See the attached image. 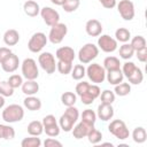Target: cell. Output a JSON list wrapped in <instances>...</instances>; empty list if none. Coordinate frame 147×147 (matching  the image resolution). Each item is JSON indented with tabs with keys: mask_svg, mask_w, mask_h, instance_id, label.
<instances>
[{
	"mask_svg": "<svg viewBox=\"0 0 147 147\" xmlns=\"http://www.w3.org/2000/svg\"><path fill=\"white\" fill-rule=\"evenodd\" d=\"M22 147H40L41 146V140L40 138H37L36 136H31L29 138H24L21 142Z\"/></svg>",
	"mask_w": 147,
	"mask_h": 147,
	"instance_id": "cell-37",
	"label": "cell"
},
{
	"mask_svg": "<svg viewBox=\"0 0 147 147\" xmlns=\"http://www.w3.org/2000/svg\"><path fill=\"white\" fill-rule=\"evenodd\" d=\"M23 105H24V107L28 110H31V111H36V110H39L41 108V101H40V99L37 98V96H34V95H28L24 99Z\"/></svg>",
	"mask_w": 147,
	"mask_h": 147,
	"instance_id": "cell-24",
	"label": "cell"
},
{
	"mask_svg": "<svg viewBox=\"0 0 147 147\" xmlns=\"http://www.w3.org/2000/svg\"><path fill=\"white\" fill-rule=\"evenodd\" d=\"M85 31L91 37H99L102 32V24L95 18L88 20L85 24Z\"/></svg>",
	"mask_w": 147,
	"mask_h": 147,
	"instance_id": "cell-17",
	"label": "cell"
},
{
	"mask_svg": "<svg viewBox=\"0 0 147 147\" xmlns=\"http://www.w3.org/2000/svg\"><path fill=\"white\" fill-rule=\"evenodd\" d=\"M134 54V49L131 46V44H126L124 42L121 47H119V56L123 60H130Z\"/></svg>",
	"mask_w": 147,
	"mask_h": 147,
	"instance_id": "cell-30",
	"label": "cell"
},
{
	"mask_svg": "<svg viewBox=\"0 0 147 147\" xmlns=\"http://www.w3.org/2000/svg\"><path fill=\"white\" fill-rule=\"evenodd\" d=\"M132 139L137 144H142L147 139V132L142 126H137L132 132Z\"/></svg>",
	"mask_w": 147,
	"mask_h": 147,
	"instance_id": "cell-27",
	"label": "cell"
},
{
	"mask_svg": "<svg viewBox=\"0 0 147 147\" xmlns=\"http://www.w3.org/2000/svg\"><path fill=\"white\" fill-rule=\"evenodd\" d=\"M98 48L105 53H113L117 49V40L109 34H100L98 38Z\"/></svg>",
	"mask_w": 147,
	"mask_h": 147,
	"instance_id": "cell-12",
	"label": "cell"
},
{
	"mask_svg": "<svg viewBox=\"0 0 147 147\" xmlns=\"http://www.w3.org/2000/svg\"><path fill=\"white\" fill-rule=\"evenodd\" d=\"M20 41V33L15 29H9L3 33V42L7 46H15Z\"/></svg>",
	"mask_w": 147,
	"mask_h": 147,
	"instance_id": "cell-23",
	"label": "cell"
},
{
	"mask_svg": "<svg viewBox=\"0 0 147 147\" xmlns=\"http://www.w3.org/2000/svg\"><path fill=\"white\" fill-rule=\"evenodd\" d=\"M40 15L44 20V22L46 23V25L48 26H53L56 23L60 22V14L59 11H56L55 9L51 8V7H44L40 9Z\"/></svg>",
	"mask_w": 147,
	"mask_h": 147,
	"instance_id": "cell-13",
	"label": "cell"
},
{
	"mask_svg": "<svg viewBox=\"0 0 147 147\" xmlns=\"http://www.w3.org/2000/svg\"><path fill=\"white\" fill-rule=\"evenodd\" d=\"M18 65H20V59H18V56L15 55L14 53H11V54L1 63L2 70H3L5 72H8V74L16 71L17 68H18Z\"/></svg>",
	"mask_w": 147,
	"mask_h": 147,
	"instance_id": "cell-16",
	"label": "cell"
},
{
	"mask_svg": "<svg viewBox=\"0 0 147 147\" xmlns=\"http://www.w3.org/2000/svg\"><path fill=\"white\" fill-rule=\"evenodd\" d=\"M70 74H71L72 79H75V80H80V79H83L84 76L86 75V69H85L84 64H76V65L72 68V70H71Z\"/></svg>",
	"mask_w": 147,
	"mask_h": 147,
	"instance_id": "cell-32",
	"label": "cell"
},
{
	"mask_svg": "<svg viewBox=\"0 0 147 147\" xmlns=\"http://www.w3.org/2000/svg\"><path fill=\"white\" fill-rule=\"evenodd\" d=\"M124 75L122 72V69H114V70H109L106 74V79L110 85H117L119 83L123 82Z\"/></svg>",
	"mask_w": 147,
	"mask_h": 147,
	"instance_id": "cell-20",
	"label": "cell"
},
{
	"mask_svg": "<svg viewBox=\"0 0 147 147\" xmlns=\"http://www.w3.org/2000/svg\"><path fill=\"white\" fill-rule=\"evenodd\" d=\"M86 137H87L88 141L91 144H93V145H96V144L101 142V140H102V133L99 130H96L95 127H92Z\"/></svg>",
	"mask_w": 147,
	"mask_h": 147,
	"instance_id": "cell-35",
	"label": "cell"
},
{
	"mask_svg": "<svg viewBox=\"0 0 147 147\" xmlns=\"http://www.w3.org/2000/svg\"><path fill=\"white\" fill-rule=\"evenodd\" d=\"M21 87L25 95H34L39 91V84L36 82V79H26V82H23Z\"/></svg>",
	"mask_w": 147,
	"mask_h": 147,
	"instance_id": "cell-21",
	"label": "cell"
},
{
	"mask_svg": "<svg viewBox=\"0 0 147 147\" xmlns=\"http://www.w3.org/2000/svg\"><path fill=\"white\" fill-rule=\"evenodd\" d=\"M88 83L87 82H80V83H78L77 85H76V93H77V95H83L86 91H87V87H88Z\"/></svg>",
	"mask_w": 147,
	"mask_h": 147,
	"instance_id": "cell-44",
	"label": "cell"
},
{
	"mask_svg": "<svg viewBox=\"0 0 147 147\" xmlns=\"http://www.w3.org/2000/svg\"><path fill=\"white\" fill-rule=\"evenodd\" d=\"M74 122L67 116V115H61L60 119H59V125H60V129L63 130L64 132H70L74 127Z\"/></svg>",
	"mask_w": 147,
	"mask_h": 147,
	"instance_id": "cell-31",
	"label": "cell"
},
{
	"mask_svg": "<svg viewBox=\"0 0 147 147\" xmlns=\"http://www.w3.org/2000/svg\"><path fill=\"white\" fill-rule=\"evenodd\" d=\"M80 5V0H65V2L62 5V8L67 13H74L78 9Z\"/></svg>",
	"mask_w": 147,
	"mask_h": 147,
	"instance_id": "cell-38",
	"label": "cell"
},
{
	"mask_svg": "<svg viewBox=\"0 0 147 147\" xmlns=\"http://www.w3.org/2000/svg\"><path fill=\"white\" fill-rule=\"evenodd\" d=\"M15 137V130L10 125L7 124H0V139L10 140Z\"/></svg>",
	"mask_w": 147,
	"mask_h": 147,
	"instance_id": "cell-28",
	"label": "cell"
},
{
	"mask_svg": "<svg viewBox=\"0 0 147 147\" xmlns=\"http://www.w3.org/2000/svg\"><path fill=\"white\" fill-rule=\"evenodd\" d=\"M23 10L24 13L30 16V17H34L38 14H40V7L38 5V2L33 1V0H28L23 3Z\"/></svg>",
	"mask_w": 147,
	"mask_h": 147,
	"instance_id": "cell-22",
	"label": "cell"
},
{
	"mask_svg": "<svg viewBox=\"0 0 147 147\" xmlns=\"http://www.w3.org/2000/svg\"><path fill=\"white\" fill-rule=\"evenodd\" d=\"M103 68L107 71L114 70V69H119L121 68L119 59H117L116 56H107L103 60Z\"/></svg>",
	"mask_w": 147,
	"mask_h": 147,
	"instance_id": "cell-26",
	"label": "cell"
},
{
	"mask_svg": "<svg viewBox=\"0 0 147 147\" xmlns=\"http://www.w3.org/2000/svg\"><path fill=\"white\" fill-rule=\"evenodd\" d=\"M115 37H116L117 41H121V42L124 44V42H127L131 39V32L126 28H118L115 31Z\"/></svg>",
	"mask_w": 147,
	"mask_h": 147,
	"instance_id": "cell-29",
	"label": "cell"
},
{
	"mask_svg": "<svg viewBox=\"0 0 147 147\" xmlns=\"http://www.w3.org/2000/svg\"><path fill=\"white\" fill-rule=\"evenodd\" d=\"M21 69H22V75L25 79H37L39 76L37 62L31 57H28L22 62Z\"/></svg>",
	"mask_w": 147,
	"mask_h": 147,
	"instance_id": "cell-7",
	"label": "cell"
},
{
	"mask_svg": "<svg viewBox=\"0 0 147 147\" xmlns=\"http://www.w3.org/2000/svg\"><path fill=\"white\" fill-rule=\"evenodd\" d=\"M123 75L129 79L130 84L139 85L144 80V74L140 68H138L133 62H125L122 68Z\"/></svg>",
	"mask_w": 147,
	"mask_h": 147,
	"instance_id": "cell-1",
	"label": "cell"
},
{
	"mask_svg": "<svg viewBox=\"0 0 147 147\" xmlns=\"http://www.w3.org/2000/svg\"><path fill=\"white\" fill-rule=\"evenodd\" d=\"M77 101V95L72 92H64L61 95V102L65 106V107H70V106H75Z\"/></svg>",
	"mask_w": 147,
	"mask_h": 147,
	"instance_id": "cell-34",
	"label": "cell"
},
{
	"mask_svg": "<svg viewBox=\"0 0 147 147\" xmlns=\"http://www.w3.org/2000/svg\"><path fill=\"white\" fill-rule=\"evenodd\" d=\"M56 70L62 74V75H68L72 70V63L63 62V61H57L56 62Z\"/></svg>",
	"mask_w": 147,
	"mask_h": 147,
	"instance_id": "cell-41",
	"label": "cell"
},
{
	"mask_svg": "<svg viewBox=\"0 0 147 147\" xmlns=\"http://www.w3.org/2000/svg\"><path fill=\"white\" fill-rule=\"evenodd\" d=\"M131 46L133 47L134 52L138 51V49H141L144 47H146V39L142 37V36H136L131 39Z\"/></svg>",
	"mask_w": 147,
	"mask_h": 147,
	"instance_id": "cell-39",
	"label": "cell"
},
{
	"mask_svg": "<svg viewBox=\"0 0 147 147\" xmlns=\"http://www.w3.org/2000/svg\"><path fill=\"white\" fill-rule=\"evenodd\" d=\"M92 127H94V125H90V124H87V123L80 121L75 127H72V130H71V131H72V136H74V138H76V139L85 138Z\"/></svg>",
	"mask_w": 147,
	"mask_h": 147,
	"instance_id": "cell-19",
	"label": "cell"
},
{
	"mask_svg": "<svg viewBox=\"0 0 147 147\" xmlns=\"http://www.w3.org/2000/svg\"><path fill=\"white\" fill-rule=\"evenodd\" d=\"M101 145H102V146H110V147L113 146V144H111V142H102Z\"/></svg>",
	"mask_w": 147,
	"mask_h": 147,
	"instance_id": "cell-51",
	"label": "cell"
},
{
	"mask_svg": "<svg viewBox=\"0 0 147 147\" xmlns=\"http://www.w3.org/2000/svg\"><path fill=\"white\" fill-rule=\"evenodd\" d=\"M108 131L119 140H125L130 136V131L126 124L122 119H114L108 125Z\"/></svg>",
	"mask_w": 147,
	"mask_h": 147,
	"instance_id": "cell-4",
	"label": "cell"
},
{
	"mask_svg": "<svg viewBox=\"0 0 147 147\" xmlns=\"http://www.w3.org/2000/svg\"><path fill=\"white\" fill-rule=\"evenodd\" d=\"M44 146H45V147H55V146L62 147V144H61L60 141L53 139V137H51V138H47V139L44 141Z\"/></svg>",
	"mask_w": 147,
	"mask_h": 147,
	"instance_id": "cell-46",
	"label": "cell"
},
{
	"mask_svg": "<svg viewBox=\"0 0 147 147\" xmlns=\"http://www.w3.org/2000/svg\"><path fill=\"white\" fill-rule=\"evenodd\" d=\"M5 102H6V101H5V96L0 95V109H1V108L5 106Z\"/></svg>",
	"mask_w": 147,
	"mask_h": 147,
	"instance_id": "cell-50",
	"label": "cell"
},
{
	"mask_svg": "<svg viewBox=\"0 0 147 147\" xmlns=\"http://www.w3.org/2000/svg\"><path fill=\"white\" fill-rule=\"evenodd\" d=\"M86 75L92 83L101 84L106 79V70L99 63H92L86 69Z\"/></svg>",
	"mask_w": 147,
	"mask_h": 147,
	"instance_id": "cell-5",
	"label": "cell"
},
{
	"mask_svg": "<svg viewBox=\"0 0 147 147\" xmlns=\"http://www.w3.org/2000/svg\"><path fill=\"white\" fill-rule=\"evenodd\" d=\"M114 116V108L111 105L108 103H101L98 107V113H96V117H99L101 121L107 122L110 121Z\"/></svg>",
	"mask_w": 147,
	"mask_h": 147,
	"instance_id": "cell-18",
	"label": "cell"
},
{
	"mask_svg": "<svg viewBox=\"0 0 147 147\" xmlns=\"http://www.w3.org/2000/svg\"><path fill=\"white\" fill-rule=\"evenodd\" d=\"M38 63L40 64V67L42 68V70L46 71V74L52 75L55 72L56 70V62H55V57L52 53L49 52H44L39 55L38 57Z\"/></svg>",
	"mask_w": 147,
	"mask_h": 147,
	"instance_id": "cell-9",
	"label": "cell"
},
{
	"mask_svg": "<svg viewBox=\"0 0 147 147\" xmlns=\"http://www.w3.org/2000/svg\"><path fill=\"white\" fill-rule=\"evenodd\" d=\"M42 132H44V125H42V122H39V121H32V122L29 123V125H28V133H29L30 136L39 137Z\"/></svg>",
	"mask_w": 147,
	"mask_h": 147,
	"instance_id": "cell-25",
	"label": "cell"
},
{
	"mask_svg": "<svg viewBox=\"0 0 147 147\" xmlns=\"http://www.w3.org/2000/svg\"><path fill=\"white\" fill-rule=\"evenodd\" d=\"M100 99H101V103L113 105V102L115 101V93L110 90H105L102 93H100Z\"/></svg>",
	"mask_w": 147,
	"mask_h": 147,
	"instance_id": "cell-40",
	"label": "cell"
},
{
	"mask_svg": "<svg viewBox=\"0 0 147 147\" xmlns=\"http://www.w3.org/2000/svg\"><path fill=\"white\" fill-rule=\"evenodd\" d=\"M48 38L44 32H36L31 36L29 42H28V48L32 53H39L47 44Z\"/></svg>",
	"mask_w": 147,
	"mask_h": 147,
	"instance_id": "cell-8",
	"label": "cell"
},
{
	"mask_svg": "<svg viewBox=\"0 0 147 147\" xmlns=\"http://www.w3.org/2000/svg\"><path fill=\"white\" fill-rule=\"evenodd\" d=\"M100 93H101V90L96 84H93V85L90 84L87 87V91L83 95H80V100L84 105H87V106L92 105L93 101L100 96Z\"/></svg>",
	"mask_w": 147,
	"mask_h": 147,
	"instance_id": "cell-14",
	"label": "cell"
},
{
	"mask_svg": "<svg viewBox=\"0 0 147 147\" xmlns=\"http://www.w3.org/2000/svg\"><path fill=\"white\" fill-rule=\"evenodd\" d=\"M14 94V88L8 84L7 80L0 82V95L2 96H11Z\"/></svg>",
	"mask_w": 147,
	"mask_h": 147,
	"instance_id": "cell-42",
	"label": "cell"
},
{
	"mask_svg": "<svg viewBox=\"0 0 147 147\" xmlns=\"http://www.w3.org/2000/svg\"><path fill=\"white\" fill-rule=\"evenodd\" d=\"M117 5V10L121 15V17L125 21H131L134 17L136 10H134V5L130 0H121Z\"/></svg>",
	"mask_w": 147,
	"mask_h": 147,
	"instance_id": "cell-11",
	"label": "cell"
},
{
	"mask_svg": "<svg viewBox=\"0 0 147 147\" xmlns=\"http://www.w3.org/2000/svg\"><path fill=\"white\" fill-rule=\"evenodd\" d=\"M68 33V28L64 23H56L55 25L51 26V31L48 34V39L52 44L57 45L60 42H62V40L64 39V37Z\"/></svg>",
	"mask_w": 147,
	"mask_h": 147,
	"instance_id": "cell-6",
	"label": "cell"
},
{
	"mask_svg": "<svg viewBox=\"0 0 147 147\" xmlns=\"http://www.w3.org/2000/svg\"><path fill=\"white\" fill-rule=\"evenodd\" d=\"M99 2L107 9H111L116 6V0H99Z\"/></svg>",
	"mask_w": 147,
	"mask_h": 147,
	"instance_id": "cell-48",
	"label": "cell"
},
{
	"mask_svg": "<svg viewBox=\"0 0 147 147\" xmlns=\"http://www.w3.org/2000/svg\"><path fill=\"white\" fill-rule=\"evenodd\" d=\"M114 92L118 95V96H126L130 94L131 92V85L129 83H119L117 85H115V90Z\"/></svg>",
	"mask_w": 147,
	"mask_h": 147,
	"instance_id": "cell-33",
	"label": "cell"
},
{
	"mask_svg": "<svg viewBox=\"0 0 147 147\" xmlns=\"http://www.w3.org/2000/svg\"><path fill=\"white\" fill-rule=\"evenodd\" d=\"M2 119L6 123H16L23 119L24 117V109L22 106L13 103L7 106L3 110H2Z\"/></svg>",
	"mask_w": 147,
	"mask_h": 147,
	"instance_id": "cell-2",
	"label": "cell"
},
{
	"mask_svg": "<svg viewBox=\"0 0 147 147\" xmlns=\"http://www.w3.org/2000/svg\"><path fill=\"white\" fill-rule=\"evenodd\" d=\"M42 125H44V132L48 137H57L60 134L61 129L54 115H46L42 118Z\"/></svg>",
	"mask_w": 147,
	"mask_h": 147,
	"instance_id": "cell-10",
	"label": "cell"
},
{
	"mask_svg": "<svg viewBox=\"0 0 147 147\" xmlns=\"http://www.w3.org/2000/svg\"><path fill=\"white\" fill-rule=\"evenodd\" d=\"M99 55V48L92 42L85 44L78 52V60L82 64H87L92 62Z\"/></svg>",
	"mask_w": 147,
	"mask_h": 147,
	"instance_id": "cell-3",
	"label": "cell"
},
{
	"mask_svg": "<svg viewBox=\"0 0 147 147\" xmlns=\"http://www.w3.org/2000/svg\"><path fill=\"white\" fill-rule=\"evenodd\" d=\"M75 51L74 48L69 47V46H63L57 48L55 56L59 61H63V62H68V63H72L75 60Z\"/></svg>",
	"mask_w": 147,
	"mask_h": 147,
	"instance_id": "cell-15",
	"label": "cell"
},
{
	"mask_svg": "<svg viewBox=\"0 0 147 147\" xmlns=\"http://www.w3.org/2000/svg\"><path fill=\"white\" fill-rule=\"evenodd\" d=\"M13 52L8 47H0V64L11 54Z\"/></svg>",
	"mask_w": 147,
	"mask_h": 147,
	"instance_id": "cell-47",
	"label": "cell"
},
{
	"mask_svg": "<svg viewBox=\"0 0 147 147\" xmlns=\"http://www.w3.org/2000/svg\"><path fill=\"white\" fill-rule=\"evenodd\" d=\"M82 121L90 125H94L96 121V114L92 109H85L82 114Z\"/></svg>",
	"mask_w": 147,
	"mask_h": 147,
	"instance_id": "cell-36",
	"label": "cell"
},
{
	"mask_svg": "<svg viewBox=\"0 0 147 147\" xmlns=\"http://www.w3.org/2000/svg\"><path fill=\"white\" fill-rule=\"evenodd\" d=\"M136 54H137V59H138L140 62L145 63V62L147 61V46L144 47V48H141V49L136 51Z\"/></svg>",
	"mask_w": 147,
	"mask_h": 147,
	"instance_id": "cell-45",
	"label": "cell"
},
{
	"mask_svg": "<svg viewBox=\"0 0 147 147\" xmlns=\"http://www.w3.org/2000/svg\"><path fill=\"white\" fill-rule=\"evenodd\" d=\"M8 84L15 90V88H18L22 86L23 84V77L21 75H11L9 78H8Z\"/></svg>",
	"mask_w": 147,
	"mask_h": 147,
	"instance_id": "cell-43",
	"label": "cell"
},
{
	"mask_svg": "<svg viewBox=\"0 0 147 147\" xmlns=\"http://www.w3.org/2000/svg\"><path fill=\"white\" fill-rule=\"evenodd\" d=\"M51 1H52V3H54L56 6H62L65 2V0H51Z\"/></svg>",
	"mask_w": 147,
	"mask_h": 147,
	"instance_id": "cell-49",
	"label": "cell"
}]
</instances>
